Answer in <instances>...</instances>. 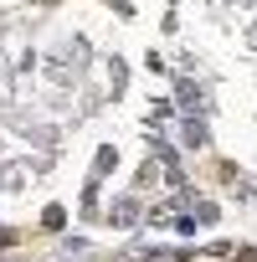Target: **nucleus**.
<instances>
[]
</instances>
